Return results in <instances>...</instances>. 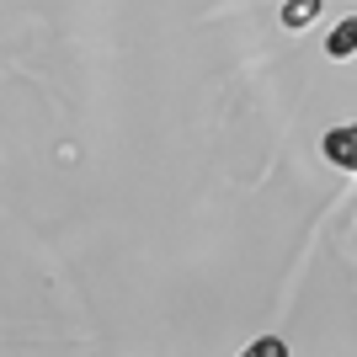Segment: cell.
Returning a JSON list of instances; mask_svg holds the SVG:
<instances>
[{"mask_svg":"<svg viewBox=\"0 0 357 357\" xmlns=\"http://www.w3.org/2000/svg\"><path fill=\"white\" fill-rule=\"evenodd\" d=\"M320 149H326L331 165H342V171H352L357 176V123H347V128H331L326 139H320Z\"/></svg>","mask_w":357,"mask_h":357,"instance_id":"cell-1","label":"cell"},{"mask_svg":"<svg viewBox=\"0 0 357 357\" xmlns=\"http://www.w3.org/2000/svg\"><path fill=\"white\" fill-rule=\"evenodd\" d=\"M251 357H283V342H256Z\"/></svg>","mask_w":357,"mask_h":357,"instance_id":"cell-4","label":"cell"},{"mask_svg":"<svg viewBox=\"0 0 357 357\" xmlns=\"http://www.w3.org/2000/svg\"><path fill=\"white\" fill-rule=\"evenodd\" d=\"M314 16H320V0H288V6H283V27H310V22H314Z\"/></svg>","mask_w":357,"mask_h":357,"instance_id":"cell-3","label":"cell"},{"mask_svg":"<svg viewBox=\"0 0 357 357\" xmlns=\"http://www.w3.org/2000/svg\"><path fill=\"white\" fill-rule=\"evenodd\" d=\"M326 54H331V59H352V54H357V16H347V22H336V27H331Z\"/></svg>","mask_w":357,"mask_h":357,"instance_id":"cell-2","label":"cell"}]
</instances>
